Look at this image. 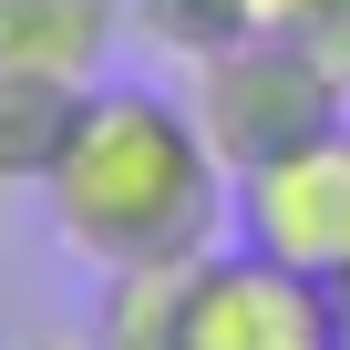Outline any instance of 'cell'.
<instances>
[{"label": "cell", "mask_w": 350, "mask_h": 350, "mask_svg": "<svg viewBox=\"0 0 350 350\" xmlns=\"http://www.w3.org/2000/svg\"><path fill=\"white\" fill-rule=\"evenodd\" d=\"M113 31H124V0H0V72L93 93L113 72Z\"/></svg>", "instance_id": "cell-5"}, {"label": "cell", "mask_w": 350, "mask_h": 350, "mask_svg": "<svg viewBox=\"0 0 350 350\" xmlns=\"http://www.w3.org/2000/svg\"><path fill=\"white\" fill-rule=\"evenodd\" d=\"M299 21H309V0H237V31L247 42H299Z\"/></svg>", "instance_id": "cell-10"}, {"label": "cell", "mask_w": 350, "mask_h": 350, "mask_svg": "<svg viewBox=\"0 0 350 350\" xmlns=\"http://www.w3.org/2000/svg\"><path fill=\"white\" fill-rule=\"evenodd\" d=\"M72 103L62 83H31V72H0V186H42L62 134H72Z\"/></svg>", "instance_id": "cell-7"}, {"label": "cell", "mask_w": 350, "mask_h": 350, "mask_svg": "<svg viewBox=\"0 0 350 350\" xmlns=\"http://www.w3.org/2000/svg\"><path fill=\"white\" fill-rule=\"evenodd\" d=\"M124 21L144 31V42H165V52H227V42H247L237 31V0H124Z\"/></svg>", "instance_id": "cell-8"}, {"label": "cell", "mask_w": 350, "mask_h": 350, "mask_svg": "<svg viewBox=\"0 0 350 350\" xmlns=\"http://www.w3.org/2000/svg\"><path fill=\"white\" fill-rule=\"evenodd\" d=\"M42 217L93 278L103 268H186V258L227 247L237 175L196 134L186 93L103 72L72 103V134H62V154L42 175Z\"/></svg>", "instance_id": "cell-1"}, {"label": "cell", "mask_w": 350, "mask_h": 350, "mask_svg": "<svg viewBox=\"0 0 350 350\" xmlns=\"http://www.w3.org/2000/svg\"><path fill=\"white\" fill-rule=\"evenodd\" d=\"M299 42L329 62V83L350 93V0H309V21H299Z\"/></svg>", "instance_id": "cell-9"}, {"label": "cell", "mask_w": 350, "mask_h": 350, "mask_svg": "<svg viewBox=\"0 0 350 350\" xmlns=\"http://www.w3.org/2000/svg\"><path fill=\"white\" fill-rule=\"evenodd\" d=\"M227 237L278 258V268H299V278H319V288H340L350 278V124L299 144V154H278V165H247Z\"/></svg>", "instance_id": "cell-4"}, {"label": "cell", "mask_w": 350, "mask_h": 350, "mask_svg": "<svg viewBox=\"0 0 350 350\" xmlns=\"http://www.w3.org/2000/svg\"><path fill=\"white\" fill-rule=\"evenodd\" d=\"M175 350H340V309L319 278L258 258V247H217L186 268V309H175Z\"/></svg>", "instance_id": "cell-3"}, {"label": "cell", "mask_w": 350, "mask_h": 350, "mask_svg": "<svg viewBox=\"0 0 350 350\" xmlns=\"http://www.w3.org/2000/svg\"><path fill=\"white\" fill-rule=\"evenodd\" d=\"M42 350H93V340H42Z\"/></svg>", "instance_id": "cell-12"}, {"label": "cell", "mask_w": 350, "mask_h": 350, "mask_svg": "<svg viewBox=\"0 0 350 350\" xmlns=\"http://www.w3.org/2000/svg\"><path fill=\"white\" fill-rule=\"evenodd\" d=\"M186 268H103V288H93V350H175Z\"/></svg>", "instance_id": "cell-6"}, {"label": "cell", "mask_w": 350, "mask_h": 350, "mask_svg": "<svg viewBox=\"0 0 350 350\" xmlns=\"http://www.w3.org/2000/svg\"><path fill=\"white\" fill-rule=\"evenodd\" d=\"M186 113L217 144V165L247 175V165H278V154L340 134L350 124V93L329 83V62L309 42H227V52H196L186 62Z\"/></svg>", "instance_id": "cell-2"}, {"label": "cell", "mask_w": 350, "mask_h": 350, "mask_svg": "<svg viewBox=\"0 0 350 350\" xmlns=\"http://www.w3.org/2000/svg\"><path fill=\"white\" fill-rule=\"evenodd\" d=\"M329 309H340V350H350V278H340V288H329Z\"/></svg>", "instance_id": "cell-11"}]
</instances>
